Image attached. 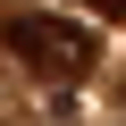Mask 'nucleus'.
I'll list each match as a JSON object with an SVG mask.
<instances>
[{
    "mask_svg": "<svg viewBox=\"0 0 126 126\" xmlns=\"http://www.w3.org/2000/svg\"><path fill=\"white\" fill-rule=\"evenodd\" d=\"M9 50L25 59V67H42L50 84H76V76L93 67V50H101V42H93L76 17H42V9H17V17H9Z\"/></svg>",
    "mask_w": 126,
    "mask_h": 126,
    "instance_id": "obj_1",
    "label": "nucleus"
},
{
    "mask_svg": "<svg viewBox=\"0 0 126 126\" xmlns=\"http://www.w3.org/2000/svg\"><path fill=\"white\" fill-rule=\"evenodd\" d=\"M84 9H93V17H126V0H84Z\"/></svg>",
    "mask_w": 126,
    "mask_h": 126,
    "instance_id": "obj_2",
    "label": "nucleus"
}]
</instances>
